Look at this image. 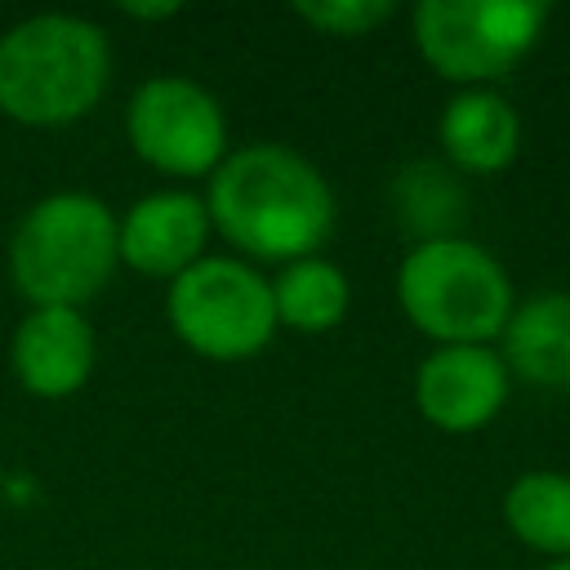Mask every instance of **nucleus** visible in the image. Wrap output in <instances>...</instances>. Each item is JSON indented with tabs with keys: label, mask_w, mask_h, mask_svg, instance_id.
Wrapping results in <instances>:
<instances>
[{
	"label": "nucleus",
	"mask_w": 570,
	"mask_h": 570,
	"mask_svg": "<svg viewBox=\"0 0 570 570\" xmlns=\"http://www.w3.org/2000/svg\"><path fill=\"white\" fill-rule=\"evenodd\" d=\"M214 236L245 263H294L325 249L338 223L330 178L285 142H245L205 178Z\"/></svg>",
	"instance_id": "obj_1"
},
{
	"label": "nucleus",
	"mask_w": 570,
	"mask_h": 570,
	"mask_svg": "<svg viewBox=\"0 0 570 570\" xmlns=\"http://www.w3.org/2000/svg\"><path fill=\"white\" fill-rule=\"evenodd\" d=\"M111 85L107 31L67 9L27 13L0 31V116L27 129H62L98 111Z\"/></svg>",
	"instance_id": "obj_2"
},
{
	"label": "nucleus",
	"mask_w": 570,
	"mask_h": 570,
	"mask_svg": "<svg viewBox=\"0 0 570 570\" xmlns=\"http://www.w3.org/2000/svg\"><path fill=\"white\" fill-rule=\"evenodd\" d=\"M4 267L27 307L85 312L120 267L116 209L94 191H49L31 200L9 232Z\"/></svg>",
	"instance_id": "obj_3"
},
{
	"label": "nucleus",
	"mask_w": 570,
	"mask_h": 570,
	"mask_svg": "<svg viewBox=\"0 0 570 570\" xmlns=\"http://www.w3.org/2000/svg\"><path fill=\"white\" fill-rule=\"evenodd\" d=\"M392 289L401 316L432 338V347L499 343L517 307L508 267L472 236L410 245L396 263Z\"/></svg>",
	"instance_id": "obj_4"
},
{
	"label": "nucleus",
	"mask_w": 570,
	"mask_h": 570,
	"mask_svg": "<svg viewBox=\"0 0 570 570\" xmlns=\"http://www.w3.org/2000/svg\"><path fill=\"white\" fill-rule=\"evenodd\" d=\"M539 0H419L410 40L428 71L454 89H494L543 36Z\"/></svg>",
	"instance_id": "obj_5"
},
{
	"label": "nucleus",
	"mask_w": 570,
	"mask_h": 570,
	"mask_svg": "<svg viewBox=\"0 0 570 570\" xmlns=\"http://www.w3.org/2000/svg\"><path fill=\"white\" fill-rule=\"evenodd\" d=\"M165 321L174 338L218 365L258 356L276 338L272 276L236 254H205L165 285Z\"/></svg>",
	"instance_id": "obj_6"
},
{
	"label": "nucleus",
	"mask_w": 570,
	"mask_h": 570,
	"mask_svg": "<svg viewBox=\"0 0 570 570\" xmlns=\"http://www.w3.org/2000/svg\"><path fill=\"white\" fill-rule=\"evenodd\" d=\"M125 142L165 178H209L232 151V129L214 89L191 76L160 71L129 94Z\"/></svg>",
	"instance_id": "obj_7"
},
{
	"label": "nucleus",
	"mask_w": 570,
	"mask_h": 570,
	"mask_svg": "<svg viewBox=\"0 0 570 570\" xmlns=\"http://www.w3.org/2000/svg\"><path fill=\"white\" fill-rule=\"evenodd\" d=\"M410 396L428 428L445 436H472L503 414L512 396V374L494 343L432 347L414 365Z\"/></svg>",
	"instance_id": "obj_8"
},
{
	"label": "nucleus",
	"mask_w": 570,
	"mask_h": 570,
	"mask_svg": "<svg viewBox=\"0 0 570 570\" xmlns=\"http://www.w3.org/2000/svg\"><path fill=\"white\" fill-rule=\"evenodd\" d=\"M209 240H214V223H209L205 196L187 187L147 191L125 214H116L120 267L165 285L187 267H196L209 254Z\"/></svg>",
	"instance_id": "obj_9"
},
{
	"label": "nucleus",
	"mask_w": 570,
	"mask_h": 570,
	"mask_svg": "<svg viewBox=\"0 0 570 570\" xmlns=\"http://www.w3.org/2000/svg\"><path fill=\"white\" fill-rule=\"evenodd\" d=\"M9 365L27 396L67 401L98 365V334L80 307H27L9 338Z\"/></svg>",
	"instance_id": "obj_10"
},
{
	"label": "nucleus",
	"mask_w": 570,
	"mask_h": 570,
	"mask_svg": "<svg viewBox=\"0 0 570 570\" xmlns=\"http://www.w3.org/2000/svg\"><path fill=\"white\" fill-rule=\"evenodd\" d=\"M436 147L459 178H494L521 151V116L499 89H454L436 116Z\"/></svg>",
	"instance_id": "obj_11"
},
{
	"label": "nucleus",
	"mask_w": 570,
	"mask_h": 570,
	"mask_svg": "<svg viewBox=\"0 0 570 570\" xmlns=\"http://www.w3.org/2000/svg\"><path fill=\"white\" fill-rule=\"evenodd\" d=\"M494 347L512 379L539 392H570V289L517 298Z\"/></svg>",
	"instance_id": "obj_12"
},
{
	"label": "nucleus",
	"mask_w": 570,
	"mask_h": 570,
	"mask_svg": "<svg viewBox=\"0 0 570 570\" xmlns=\"http://www.w3.org/2000/svg\"><path fill=\"white\" fill-rule=\"evenodd\" d=\"M272 307H276V325L281 330L330 334L352 312V281L325 254L294 258V263L276 267V276H272Z\"/></svg>",
	"instance_id": "obj_13"
},
{
	"label": "nucleus",
	"mask_w": 570,
	"mask_h": 570,
	"mask_svg": "<svg viewBox=\"0 0 570 570\" xmlns=\"http://www.w3.org/2000/svg\"><path fill=\"white\" fill-rule=\"evenodd\" d=\"M499 512L521 548L548 561L570 557V472L530 468L512 476V485L499 499Z\"/></svg>",
	"instance_id": "obj_14"
},
{
	"label": "nucleus",
	"mask_w": 570,
	"mask_h": 570,
	"mask_svg": "<svg viewBox=\"0 0 570 570\" xmlns=\"http://www.w3.org/2000/svg\"><path fill=\"white\" fill-rule=\"evenodd\" d=\"M392 209L396 223L414 236V245L445 240V236H463L459 227L468 218V191L445 160H410L392 178Z\"/></svg>",
	"instance_id": "obj_15"
},
{
	"label": "nucleus",
	"mask_w": 570,
	"mask_h": 570,
	"mask_svg": "<svg viewBox=\"0 0 570 570\" xmlns=\"http://www.w3.org/2000/svg\"><path fill=\"white\" fill-rule=\"evenodd\" d=\"M396 13L392 0H298L294 18H303L312 31L330 40H361L374 36Z\"/></svg>",
	"instance_id": "obj_16"
},
{
	"label": "nucleus",
	"mask_w": 570,
	"mask_h": 570,
	"mask_svg": "<svg viewBox=\"0 0 570 570\" xmlns=\"http://www.w3.org/2000/svg\"><path fill=\"white\" fill-rule=\"evenodd\" d=\"M120 13L134 22H165V18H178V4H120Z\"/></svg>",
	"instance_id": "obj_17"
},
{
	"label": "nucleus",
	"mask_w": 570,
	"mask_h": 570,
	"mask_svg": "<svg viewBox=\"0 0 570 570\" xmlns=\"http://www.w3.org/2000/svg\"><path fill=\"white\" fill-rule=\"evenodd\" d=\"M543 570H570V557H561V561H548Z\"/></svg>",
	"instance_id": "obj_18"
}]
</instances>
